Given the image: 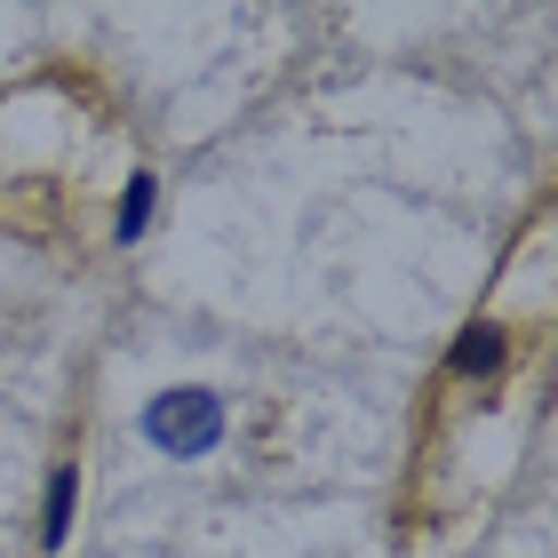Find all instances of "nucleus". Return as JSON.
Segmentation results:
<instances>
[{
  "instance_id": "f257e3e1",
  "label": "nucleus",
  "mask_w": 558,
  "mask_h": 558,
  "mask_svg": "<svg viewBox=\"0 0 558 558\" xmlns=\"http://www.w3.org/2000/svg\"><path fill=\"white\" fill-rule=\"evenodd\" d=\"M144 439L175 454V463H192V454H208L223 439V399L208 384H168L144 399Z\"/></svg>"
},
{
  "instance_id": "7ed1b4c3",
  "label": "nucleus",
  "mask_w": 558,
  "mask_h": 558,
  "mask_svg": "<svg viewBox=\"0 0 558 558\" xmlns=\"http://www.w3.org/2000/svg\"><path fill=\"white\" fill-rule=\"evenodd\" d=\"M487 367H502V327H463L454 336V375H487Z\"/></svg>"
},
{
  "instance_id": "f03ea898",
  "label": "nucleus",
  "mask_w": 558,
  "mask_h": 558,
  "mask_svg": "<svg viewBox=\"0 0 558 558\" xmlns=\"http://www.w3.org/2000/svg\"><path fill=\"white\" fill-rule=\"evenodd\" d=\"M72 502H81V471L57 463V471H48V495H40V550H64V535H72Z\"/></svg>"
},
{
  "instance_id": "20e7f679",
  "label": "nucleus",
  "mask_w": 558,
  "mask_h": 558,
  "mask_svg": "<svg viewBox=\"0 0 558 558\" xmlns=\"http://www.w3.org/2000/svg\"><path fill=\"white\" fill-rule=\"evenodd\" d=\"M151 208H160V184H151V175H129V192H120V247L151 232Z\"/></svg>"
}]
</instances>
